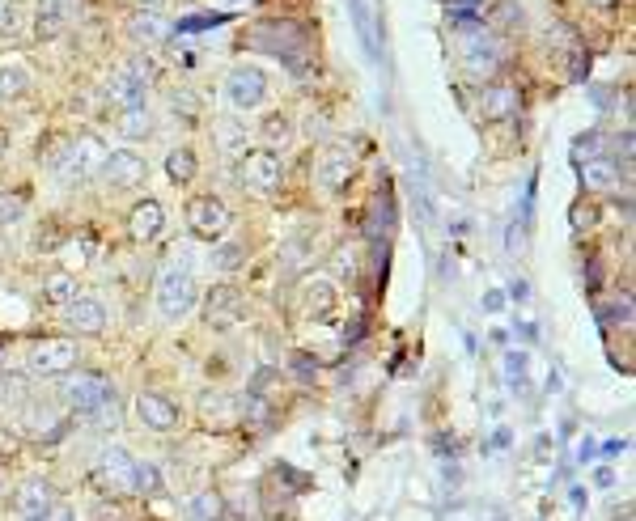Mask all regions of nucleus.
Here are the masks:
<instances>
[{"label":"nucleus","instance_id":"37998d69","mask_svg":"<svg viewBox=\"0 0 636 521\" xmlns=\"http://www.w3.org/2000/svg\"><path fill=\"white\" fill-rule=\"evenodd\" d=\"M13 454H22V437L13 428H0V462H9Z\"/></svg>","mask_w":636,"mask_h":521},{"label":"nucleus","instance_id":"f257e3e1","mask_svg":"<svg viewBox=\"0 0 636 521\" xmlns=\"http://www.w3.org/2000/svg\"><path fill=\"white\" fill-rule=\"evenodd\" d=\"M102 161H106V149H102V140L94 132H81L73 140H60V149L47 153V166L56 170L68 187L90 183V178L102 170Z\"/></svg>","mask_w":636,"mask_h":521},{"label":"nucleus","instance_id":"ddd939ff","mask_svg":"<svg viewBox=\"0 0 636 521\" xmlns=\"http://www.w3.org/2000/svg\"><path fill=\"white\" fill-rule=\"evenodd\" d=\"M522 111V89L514 81H488L480 89V119L484 123H505Z\"/></svg>","mask_w":636,"mask_h":521},{"label":"nucleus","instance_id":"72a5a7b5","mask_svg":"<svg viewBox=\"0 0 636 521\" xmlns=\"http://www.w3.org/2000/svg\"><path fill=\"white\" fill-rule=\"evenodd\" d=\"M217 145H221V153H229V157H242V153H246V123H242V119H221Z\"/></svg>","mask_w":636,"mask_h":521},{"label":"nucleus","instance_id":"1a4fd4ad","mask_svg":"<svg viewBox=\"0 0 636 521\" xmlns=\"http://www.w3.org/2000/svg\"><path fill=\"white\" fill-rule=\"evenodd\" d=\"M229 225H234V217H229L225 200H217V195H196V200H187V229L196 233V238L217 242L229 233Z\"/></svg>","mask_w":636,"mask_h":521},{"label":"nucleus","instance_id":"7ed1b4c3","mask_svg":"<svg viewBox=\"0 0 636 521\" xmlns=\"http://www.w3.org/2000/svg\"><path fill=\"white\" fill-rule=\"evenodd\" d=\"M196 297H200V289H196V276H191L187 267H179V263L162 267V276H157V314L166 322L187 318L196 310Z\"/></svg>","mask_w":636,"mask_h":521},{"label":"nucleus","instance_id":"cd10ccee","mask_svg":"<svg viewBox=\"0 0 636 521\" xmlns=\"http://www.w3.org/2000/svg\"><path fill=\"white\" fill-rule=\"evenodd\" d=\"M94 250H98V238H94V233H90V229H85V233H81V238H68V242L60 246L64 272H73V267H77V272H81V267H85V263H90V259H94Z\"/></svg>","mask_w":636,"mask_h":521},{"label":"nucleus","instance_id":"dca6fc26","mask_svg":"<svg viewBox=\"0 0 636 521\" xmlns=\"http://www.w3.org/2000/svg\"><path fill=\"white\" fill-rule=\"evenodd\" d=\"M352 174H357V157L348 149H327L314 166V183L323 191H344L352 183Z\"/></svg>","mask_w":636,"mask_h":521},{"label":"nucleus","instance_id":"de8ad7c7","mask_svg":"<svg viewBox=\"0 0 636 521\" xmlns=\"http://www.w3.org/2000/svg\"><path fill=\"white\" fill-rule=\"evenodd\" d=\"M454 5H463V9H471V5H484V0H454Z\"/></svg>","mask_w":636,"mask_h":521},{"label":"nucleus","instance_id":"423d86ee","mask_svg":"<svg viewBox=\"0 0 636 521\" xmlns=\"http://www.w3.org/2000/svg\"><path fill=\"white\" fill-rule=\"evenodd\" d=\"M64 428H68V411L56 403H39V399H26L22 407H17V424H13V433L17 437H34V441H56L64 437Z\"/></svg>","mask_w":636,"mask_h":521},{"label":"nucleus","instance_id":"a18cd8bd","mask_svg":"<svg viewBox=\"0 0 636 521\" xmlns=\"http://www.w3.org/2000/svg\"><path fill=\"white\" fill-rule=\"evenodd\" d=\"M586 5H590L594 13H615V9H620V0H586Z\"/></svg>","mask_w":636,"mask_h":521},{"label":"nucleus","instance_id":"4be33fe9","mask_svg":"<svg viewBox=\"0 0 636 521\" xmlns=\"http://www.w3.org/2000/svg\"><path fill=\"white\" fill-rule=\"evenodd\" d=\"M484 26L492 34H514V30H526V9L518 0H492L488 13H484Z\"/></svg>","mask_w":636,"mask_h":521},{"label":"nucleus","instance_id":"9d476101","mask_svg":"<svg viewBox=\"0 0 636 521\" xmlns=\"http://www.w3.org/2000/svg\"><path fill=\"white\" fill-rule=\"evenodd\" d=\"M98 174H102V183L111 191H136L149 178V161L140 153H132V149H111Z\"/></svg>","mask_w":636,"mask_h":521},{"label":"nucleus","instance_id":"20e7f679","mask_svg":"<svg viewBox=\"0 0 636 521\" xmlns=\"http://www.w3.org/2000/svg\"><path fill=\"white\" fill-rule=\"evenodd\" d=\"M90 479H94V488L102 496H111V500L136 496V458L128 454V449H119V445L102 449L98 462H94V471H90Z\"/></svg>","mask_w":636,"mask_h":521},{"label":"nucleus","instance_id":"39448f33","mask_svg":"<svg viewBox=\"0 0 636 521\" xmlns=\"http://www.w3.org/2000/svg\"><path fill=\"white\" fill-rule=\"evenodd\" d=\"M77 361H81V348L73 335H43L26 356L30 373H39V377H64L77 369Z\"/></svg>","mask_w":636,"mask_h":521},{"label":"nucleus","instance_id":"a19ab883","mask_svg":"<svg viewBox=\"0 0 636 521\" xmlns=\"http://www.w3.org/2000/svg\"><path fill=\"white\" fill-rule=\"evenodd\" d=\"M331 272L335 276H357V250H352V246L335 250V255H331Z\"/></svg>","mask_w":636,"mask_h":521},{"label":"nucleus","instance_id":"4c0bfd02","mask_svg":"<svg viewBox=\"0 0 636 521\" xmlns=\"http://www.w3.org/2000/svg\"><path fill=\"white\" fill-rule=\"evenodd\" d=\"M136 492L140 496H157V492H162V475H157L153 462H136Z\"/></svg>","mask_w":636,"mask_h":521},{"label":"nucleus","instance_id":"c03bdc74","mask_svg":"<svg viewBox=\"0 0 636 521\" xmlns=\"http://www.w3.org/2000/svg\"><path fill=\"white\" fill-rule=\"evenodd\" d=\"M94 521H123V513H119V505H111V509L98 505V509H94Z\"/></svg>","mask_w":636,"mask_h":521},{"label":"nucleus","instance_id":"79ce46f5","mask_svg":"<svg viewBox=\"0 0 636 521\" xmlns=\"http://www.w3.org/2000/svg\"><path fill=\"white\" fill-rule=\"evenodd\" d=\"M598 225V204H573V229H594Z\"/></svg>","mask_w":636,"mask_h":521},{"label":"nucleus","instance_id":"58836bf2","mask_svg":"<svg viewBox=\"0 0 636 521\" xmlns=\"http://www.w3.org/2000/svg\"><path fill=\"white\" fill-rule=\"evenodd\" d=\"M306 250H310V238H293V242H285V250H280V263H285V272H302Z\"/></svg>","mask_w":636,"mask_h":521},{"label":"nucleus","instance_id":"09e8293b","mask_svg":"<svg viewBox=\"0 0 636 521\" xmlns=\"http://www.w3.org/2000/svg\"><path fill=\"white\" fill-rule=\"evenodd\" d=\"M136 5H140V9H153V5H162V0H136Z\"/></svg>","mask_w":636,"mask_h":521},{"label":"nucleus","instance_id":"f3484780","mask_svg":"<svg viewBox=\"0 0 636 521\" xmlns=\"http://www.w3.org/2000/svg\"><path fill=\"white\" fill-rule=\"evenodd\" d=\"M56 509V488H51L47 479H30L22 483V492L13 496V513L22 517V521H34V517H43Z\"/></svg>","mask_w":636,"mask_h":521},{"label":"nucleus","instance_id":"ea45409f","mask_svg":"<svg viewBox=\"0 0 636 521\" xmlns=\"http://www.w3.org/2000/svg\"><path fill=\"white\" fill-rule=\"evenodd\" d=\"M598 318H603L607 327H615V322H624V327H628V318H632V297H624V305H620V301L598 305Z\"/></svg>","mask_w":636,"mask_h":521},{"label":"nucleus","instance_id":"c9c22d12","mask_svg":"<svg viewBox=\"0 0 636 521\" xmlns=\"http://www.w3.org/2000/svg\"><path fill=\"white\" fill-rule=\"evenodd\" d=\"M26 26V9L17 0H0V39H17Z\"/></svg>","mask_w":636,"mask_h":521},{"label":"nucleus","instance_id":"aec40b11","mask_svg":"<svg viewBox=\"0 0 636 521\" xmlns=\"http://www.w3.org/2000/svg\"><path fill=\"white\" fill-rule=\"evenodd\" d=\"M162 229H166V212L157 200H140L132 204L128 212V233H132V242H153V238H162Z\"/></svg>","mask_w":636,"mask_h":521},{"label":"nucleus","instance_id":"f704fd0d","mask_svg":"<svg viewBox=\"0 0 636 521\" xmlns=\"http://www.w3.org/2000/svg\"><path fill=\"white\" fill-rule=\"evenodd\" d=\"M246 263V242H221L217 250H212V267H217V272H238V267Z\"/></svg>","mask_w":636,"mask_h":521},{"label":"nucleus","instance_id":"473e14b6","mask_svg":"<svg viewBox=\"0 0 636 521\" xmlns=\"http://www.w3.org/2000/svg\"><path fill=\"white\" fill-rule=\"evenodd\" d=\"M30 399V377L26 373H0V407H22Z\"/></svg>","mask_w":636,"mask_h":521},{"label":"nucleus","instance_id":"f8f14e48","mask_svg":"<svg viewBox=\"0 0 636 521\" xmlns=\"http://www.w3.org/2000/svg\"><path fill=\"white\" fill-rule=\"evenodd\" d=\"M132 407H136V420L145 424L149 433H174V428L183 424L179 403H170L166 394H157V390H140Z\"/></svg>","mask_w":636,"mask_h":521},{"label":"nucleus","instance_id":"2eb2a0df","mask_svg":"<svg viewBox=\"0 0 636 521\" xmlns=\"http://www.w3.org/2000/svg\"><path fill=\"white\" fill-rule=\"evenodd\" d=\"M81 0H34V34L39 39H56L77 22Z\"/></svg>","mask_w":636,"mask_h":521},{"label":"nucleus","instance_id":"0eeeda50","mask_svg":"<svg viewBox=\"0 0 636 521\" xmlns=\"http://www.w3.org/2000/svg\"><path fill=\"white\" fill-rule=\"evenodd\" d=\"M280 183H285V166H280V157L272 149H246L242 153V187L255 191V195H276Z\"/></svg>","mask_w":636,"mask_h":521},{"label":"nucleus","instance_id":"6e6552de","mask_svg":"<svg viewBox=\"0 0 636 521\" xmlns=\"http://www.w3.org/2000/svg\"><path fill=\"white\" fill-rule=\"evenodd\" d=\"M242 314H246L242 289H234V284H217V289H208V297H204V327L208 331H217V335L234 331L242 322Z\"/></svg>","mask_w":636,"mask_h":521},{"label":"nucleus","instance_id":"c756f323","mask_svg":"<svg viewBox=\"0 0 636 521\" xmlns=\"http://www.w3.org/2000/svg\"><path fill=\"white\" fill-rule=\"evenodd\" d=\"M196 170H200V161H196V149H191V145L166 153V174H170L179 187H187L191 178H196Z\"/></svg>","mask_w":636,"mask_h":521},{"label":"nucleus","instance_id":"4468645a","mask_svg":"<svg viewBox=\"0 0 636 521\" xmlns=\"http://www.w3.org/2000/svg\"><path fill=\"white\" fill-rule=\"evenodd\" d=\"M200 424L204 428H217V433H225V428H238L242 424V399H234L229 390H204L200 394Z\"/></svg>","mask_w":636,"mask_h":521},{"label":"nucleus","instance_id":"a878e982","mask_svg":"<svg viewBox=\"0 0 636 521\" xmlns=\"http://www.w3.org/2000/svg\"><path fill=\"white\" fill-rule=\"evenodd\" d=\"M128 30H132V39H140V43H162V39H170L166 17L153 13V9H136L132 22H128Z\"/></svg>","mask_w":636,"mask_h":521},{"label":"nucleus","instance_id":"8fccbe9b","mask_svg":"<svg viewBox=\"0 0 636 521\" xmlns=\"http://www.w3.org/2000/svg\"><path fill=\"white\" fill-rule=\"evenodd\" d=\"M5 356H9V352H5V339H0V369H5Z\"/></svg>","mask_w":636,"mask_h":521},{"label":"nucleus","instance_id":"5701e85b","mask_svg":"<svg viewBox=\"0 0 636 521\" xmlns=\"http://www.w3.org/2000/svg\"><path fill=\"white\" fill-rule=\"evenodd\" d=\"M259 140H263L259 149H272V153L285 149L289 140H293V115L289 111H268V115L259 119Z\"/></svg>","mask_w":636,"mask_h":521},{"label":"nucleus","instance_id":"9b49d317","mask_svg":"<svg viewBox=\"0 0 636 521\" xmlns=\"http://www.w3.org/2000/svg\"><path fill=\"white\" fill-rule=\"evenodd\" d=\"M225 94L234 102V111H255V106H263V98H268V77L251 64H238V68H229V77H225Z\"/></svg>","mask_w":636,"mask_h":521},{"label":"nucleus","instance_id":"a211bd4d","mask_svg":"<svg viewBox=\"0 0 636 521\" xmlns=\"http://www.w3.org/2000/svg\"><path fill=\"white\" fill-rule=\"evenodd\" d=\"M64 327L73 335H102L106 331V305L94 297H77L64 310Z\"/></svg>","mask_w":636,"mask_h":521},{"label":"nucleus","instance_id":"393cba45","mask_svg":"<svg viewBox=\"0 0 636 521\" xmlns=\"http://www.w3.org/2000/svg\"><path fill=\"white\" fill-rule=\"evenodd\" d=\"M81 284H77V276L73 272H51V276H43V301L47 305H60V310H68L81 293Z\"/></svg>","mask_w":636,"mask_h":521},{"label":"nucleus","instance_id":"49530a36","mask_svg":"<svg viewBox=\"0 0 636 521\" xmlns=\"http://www.w3.org/2000/svg\"><path fill=\"white\" fill-rule=\"evenodd\" d=\"M5 153H9V132L0 128V157H5Z\"/></svg>","mask_w":636,"mask_h":521},{"label":"nucleus","instance_id":"bb28decb","mask_svg":"<svg viewBox=\"0 0 636 521\" xmlns=\"http://www.w3.org/2000/svg\"><path fill=\"white\" fill-rule=\"evenodd\" d=\"M119 136H128V140H149L153 136V115L145 111V102H136V106H123V115H119Z\"/></svg>","mask_w":636,"mask_h":521},{"label":"nucleus","instance_id":"f03ea898","mask_svg":"<svg viewBox=\"0 0 636 521\" xmlns=\"http://www.w3.org/2000/svg\"><path fill=\"white\" fill-rule=\"evenodd\" d=\"M56 399L64 411H73V416H90V411H98L106 399H115V386L94 369H73V373H64Z\"/></svg>","mask_w":636,"mask_h":521},{"label":"nucleus","instance_id":"c85d7f7f","mask_svg":"<svg viewBox=\"0 0 636 521\" xmlns=\"http://www.w3.org/2000/svg\"><path fill=\"white\" fill-rule=\"evenodd\" d=\"M369 238L374 242H386L391 238V229H395V208H391V200L386 195H374V204H369Z\"/></svg>","mask_w":636,"mask_h":521},{"label":"nucleus","instance_id":"2f4dec72","mask_svg":"<svg viewBox=\"0 0 636 521\" xmlns=\"http://www.w3.org/2000/svg\"><path fill=\"white\" fill-rule=\"evenodd\" d=\"M26 89H30L26 68L0 64V106H9V102H17V98H26Z\"/></svg>","mask_w":636,"mask_h":521},{"label":"nucleus","instance_id":"412c9836","mask_svg":"<svg viewBox=\"0 0 636 521\" xmlns=\"http://www.w3.org/2000/svg\"><path fill=\"white\" fill-rule=\"evenodd\" d=\"M581 187H586L590 195H615L624 187L620 166H611L607 157H590L586 166H581Z\"/></svg>","mask_w":636,"mask_h":521},{"label":"nucleus","instance_id":"6ab92c4d","mask_svg":"<svg viewBox=\"0 0 636 521\" xmlns=\"http://www.w3.org/2000/svg\"><path fill=\"white\" fill-rule=\"evenodd\" d=\"M297 297H302V310H306L310 318H327V314L335 310V301H340L331 276H306L302 289H297Z\"/></svg>","mask_w":636,"mask_h":521},{"label":"nucleus","instance_id":"b1692460","mask_svg":"<svg viewBox=\"0 0 636 521\" xmlns=\"http://www.w3.org/2000/svg\"><path fill=\"white\" fill-rule=\"evenodd\" d=\"M106 98H111L115 106H136L140 98H145V85H140L132 73H128V68H115V73L111 77H106Z\"/></svg>","mask_w":636,"mask_h":521},{"label":"nucleus","instance_id":"7c9ffc66","mask_svg":"<svg viewBox=\"0 0 636 521\" xmlns=\"http://www.w3.org/2000/svg\"><path fill=\"white\" fill-rule=\"evenodd\" d=\"M26 208H30V191L26 187H5V191H0V229L22 221Z\"/></svg>","mask_w":636,"mask_h":521},{"label":"nucleus","instance_id":"e433bc0d","mask_svg":"<svg viewBox=\"0 0 636 521\" xmlns=\"http://www.w3.org/2000/svg\"><path fill=\"white\" fill-rule=\"evenodd\" d=\"M191 517H196V521H217L221 517V496L217 492L191 496Z\"/></svg>","mask_w":636,"mask_h":521}]
</instances>
